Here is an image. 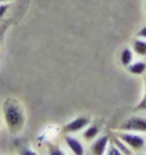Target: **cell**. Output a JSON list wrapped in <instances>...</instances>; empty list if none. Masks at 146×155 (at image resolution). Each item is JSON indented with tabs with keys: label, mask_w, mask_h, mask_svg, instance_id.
I'll return each instance as SVG.
<instances>
[{
	"label": "cell",
	"mask_w": 146,
	"mask_h": 155,
	"mask_svg": "<svg viewBox=\"0 0 146 155\" xmlns=\"http://www.w3.org/2000/svg\"><path fill=\"white\" fill-rule=\"evenodd\" d=\"M4 120L10 134H17L25 126V112L23 108L13 99H7L3 104Z\"/></svg>",
	"instance_id": "obj_1"
},
{
	"label": "cell",
	"mask_w": 146,
	"mask_h": 155,
	"mask_svg": "<svg viewBox=\"0 0 146 155\" xmlns=\"http://www.w3.org/2000/svg\"><path fill=\"white\" fill-rule=\"evenodd\" d=\"M118 137L123 142H126L131 150L140 151L145 147V138L140 135H136V132H124V134H119Z\"/></svg>",
	"instance_id": "obj_2"
},
{
	"label": "cell",
	"mask_w": 146,
	"mask_h": 155,
	"mask_svg": "<svg viewBox=\"0 0 146 155\" xmlns=\"http://www.w3.org/2000/svg\"><path fill=\"white\" fill-rule=\"evenodd\" d=\"M119 130L124 132H145L146 134V118L131 117L121 124Z\"/></svg>",
	"instance_id": "obj_3"
},
{
	"label": "cell",
	"mask_w": 146,
	"mask_h": 155,
	"mask_svg": "<svg viewBox=\"0 0 146 155\" xmlns=\"http://www.w3.org/2000/svg\"><path fill=\"white\" fill-rule=\"evenodd\" d=\"M90 124V119L87 117H77L69 123H67L63 127V131L65 134H77L81 130H85L86 127Z\"/></svg>",
	"instance_id": "obj_4"
},
{
	"label": "cell",
	"mask_w": 146,
	"mask_h": 155,
	"mask_svg": "<svg viewBox=\"0 0 146 155\" xmlns=\"http://www.w3.org/2000/svg\"><path fill=\"white\" fill-rule=\"evenodd\" d=\"M109 145V137L108 136H101L96 138L91 145V154L94 155H103L106 153V149Z\"/></svg>",
	"instance_id": "obj_5"
},
{
	"label": "cell",
	"mask_w": 146,
	"mask_h": 155,
	"mask_svg": "<svg viewBox=\"0 0 146 155\" xmlns=\"http://www.w3.org/2000/svg\"><path fill=\"white\" fill-rule=\"evenodd\" d=\"M65 143L69 147V150L75 154V155H83L85 150H83L82 143L77 140V138L72 137V136H65Z\"/></svg>",
	"instance_id": "obj_6"
},
{
	"label": "cell",
	"mask_w": 146,
	"mask_h": 155,
	"mask_svg": "<svg viewBox=\"0 0 146 155\" xmlns=\"http://www.w3.org/2000/svg\"><path fill=\"white\" fill-rule=\"evenodd\" d=\"M132 49L140 57H146V40L145 38H136L132 44Z\"/></svg>",
	"instance_id": "obj_7"
},
{
	"label": "cell",
	"mask_w": 146,
	"mask_h": 155,
	"mask_svg": "<svg viewBox=\"0 0 146 155\" xmlns=\"http://www.w3.org/2000/svg\"><path fill=\"white\" fill-rule=\"evenodd\" d=\"M127 71L130 72L131 74L134 76H138V74H142L144 72L146 71V63L145 62H132L130 65L127 67Z\"/></svg>",
	"instance_id": "obj_8"
},
{
	"label": "cell",
	"mask_w": 146,
	"mask_h": 155,
	"mask_svg": "<svg viewBox=\"0 0 146 155\" xmlns=\"http://www.w3.org/2000/svg\"><path fill=\"white\" fill-rule=\"evenodd\" d=\"M99 135V127L98 126H87L85 128V132H83V137H85L86 141H92L98 137Z\"/></svg>",
	"instance_id": "obj_9"
},
{
	"label": "cell",
	"mask_w": 146,
	"mask_h": 155,
	"mask_svg": "<svg viewBox=\"0 0 146 155\" xmlns=\"http://www.w3.org/2000/svg\"><path fill=\"white\" fill-rule=\"evenodd\" d=\"M133 62V51L131 49H123L122 53H121V63L122 65H124V67H128L131 63Z\"/></svg>",
	"instance_id": "obj_10"
},
{
	"label": "cell",
	"mask_w": 146,
	"mask_h": 155,
	"mask_svg": "<svg viewBox=\"0 0 146 155\" xmlns=\"http://www.w3.org/2000/svg\"><path fill=\"white\" fill-rule=\"evenodd\" d=\"M111 141H113L114 145H115V146H117V147H118V149H119V150L122 151V154H126V155H130V154H132L131 149L128 147V146H127V143H126V142H123L119 137H118V138L115 137V138H113V140H111Z\"/></svg>",
	"instance_id": "obj_11"
},
{
	"label": "cell",
	"mask_w": 146,
	"mask_h": 155,
	"mask_svg": "<svg viewBox=\"0 0 146 155\" xmlns=\"http://www.w3.org/2000/svg\"><path fill=\"white\" fill-rule=\"evenodd\" d=\"M105 154H108V155H123L122 151L118 149L114 143L111 146H108V149H106V153Z\"/></svg>",
	"instance_id": "obj_12"
},
{
	"label": "cell",
	"mask_w": 146,
	"mask_h": 155,
	"mask_svg": "<svg viewBox=\"0 0 146 155\" xmlns=\"http://www.w3.org/2000/svg\"><path fill=\"white\" fill-rule=\"evenodd\" d=\"M9 9V4H5V3H0V18L4 17L5 13L8 12Z\"/></svg>",
	"instance_id": "obj_13"
},
{
	"label": "cell",
	"mask_w": 146,
	"mask_h": 155,
	"mask_svg": "<svg viewBox=\"0 0 146 155\" xmlns=\"http://www.w3.org/2000/svg\"><path fill=\"white\" fill-rule=\"evenodd\" d=\"M136 109H137V110H146V92H145L144 97L141 99V101H140V103L137 104Z\"/></svg>",
	"instance_id": "obj_14"
},
{
	"label": "cell",
	"mask_w": 146,
	"mask_h": 155,
	"mask_svg": "<svg viewBox=\"0 0 146 155\" xmlns=\"http://www.w3.org/2000/svg\"><path fill=\"white\" fill-rule=\"evenodd\" d=\"M49 154L50 155H63L64 153L61 151L59 147H51V149H50V151H49Z\"/></svg>",
	"instance_id": "obj_15"
},
{
	"label": "cell",
	"mask_w": 146,
	"mask_h": 155,
	"mask_svg": "<svg viewBox=\"0 0 146 155\" xmlns=\"http://www.w3.org/2000/svg\"><path fill=\"white\" fill-rule=\"evenodd\" d=\"M137 35H138V37L145 38V40H146V26H144L142 28L138 31V34H137Z\"/></svg>",
	"instance_id": "obj_16"
},
{
	"label": "cell",
	"mask_w": 146,
	"mask_h": 155,
	"mask_svg": "<svg viewBox=\"0 0 146 155\" xmlns=\"http://www.w3.org/2000/svg\"><path fill=\"white\" fill-rule=\"evenodd\" d=\"M5 2H9V0H0V3H5Z\"/></svg>",
	"instance_id": "obj_17"
},
{
	"label": "cell",
	"mask_w": 146,
	"mask_h": 155,
	"mask_svg": "<svg viewBox=\"0 0 146 155\" xmlns=\"http://www.w3.org/2000/svg\"><path fill=\"white\" fill-rule=\"evenodd\" d=\"M145 8H146V4H145Z\"/></svg>",
	"instance_id": "obj_18"
}]
</instances>
